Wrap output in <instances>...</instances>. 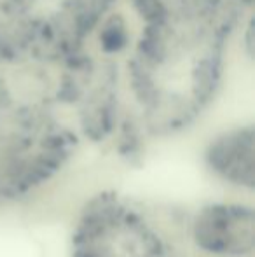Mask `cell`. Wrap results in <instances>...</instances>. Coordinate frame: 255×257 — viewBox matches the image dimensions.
<instances>
[{"mask_svg":"<svg viewBox=\"0 0 255 257\" xmlns=\"http://www.w3.org/2000/svg\"><path fill=\"white\" fill-rule=\"evenodd\" d=\"M208 165L227 182L239 187H253V135L239 130L220 137L208 149Z\"/></svg>","mask_w":255,"mask_h":257,"instance_id":"4","label":"cell"},{"mask_svg":"<svg viewBox=\"0 0 255 257\" xmlns=\"http://www.w3.org/2000/svg\"><path fill=\"white\" fill-rule=\"evenodd\" d=\"M74 144L70 133L46 115L0 107V205L51 179Z\"/></svg>","mask_w":255,"mask_h":257,"instance_id":"1","label":"cell"},{"mask_svg":"<svg viewBox=\"0 0 255 257\" xmlns=\"http://www.w3.org/2000/svg\"><path fill=\"white\" fill-rule=\"evenodd\" d=\"M253 210L238 203H215L201 208L192 222L199 248L215 255L243 257L253 250Z\"/></svg>","mask_w":255,"mask_h":257,"instance_id":"3","label":"cell"},{"mask_svg":"<svg viewBox=\"0 0 255 257\" xmlns=\"http://www.w3.org/2000/svg\"><path fill=\"white\" fill-rule=\"evenodd\" d=\"M72 257H182L138 205L116 193L93 198L72 234Z\"/></svg>","mask_w":255,"mask_h":257,"instance_id":"2","label":"cell"}]
</instances>
